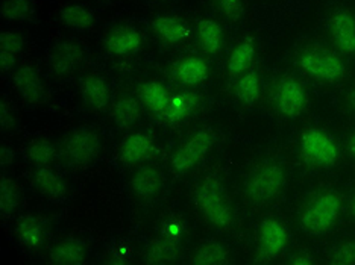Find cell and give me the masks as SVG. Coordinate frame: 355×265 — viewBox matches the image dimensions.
<instances>
[{"instance_id": "3", "label": "cell", "mask_w": 355, "mask_h": 265, "mask_svg": "<svg viewBox=\"0 0 355 265\" xmlns=\"http://www.w3.org/2000/svg\"><path fill=\"white\" fill-rule=\"evenodd\" d=\"M196 203L205 219L214 226L230 228L232 224L234 215L219 181L208 178L200 183L196 192Z\"/></svg>"}, {"instance_id": "4", "label": "cell", "mask_w": 355, "mask_h": 265, "mask_svg": "<svg viewBox=\"0 0 355 265\" xmlns=\"http://www.w3.org/2000/svg\"><path fill=\"white\" fill-rule=\"evenodd\" d=\"M300 67L304 73L324 82H336L346 73L340 58L324 47L304 51L300 56Z\"/></svg>"}, {"instance_id": "17", "label": "cell", "mask_w": 355, "mask_h": 265, "mask_svg": "<svg viewBox=\"0 0 355 265\" xmlns=\"http://www.w3.org/2000/svg\"><path fill=\"white\" fill-rule=\"evenodd\" d=\"M34 185L42 192V196L49 199L51 202H62L67 196L66 183L58 174L47 167H40L34 173Z\"/></svg>"}, {"instance_id": "14", "label": "cell", "mask_w": 355, "mask_h": 265, "mask_svg": "<svg viewBox=\"0 0 355 265\" xmlns=\"http://www.w3.org/2000/svg\"><path fill=\"white\" fill-rule=\"evenodd\" d=\"M143 46V35L134 28H117L105 39L108 53L128 56L139 52Z\"/></svg>"}, {"instance_id": "19", "label": "cell", "mask_w": 355, "mask_h": 265, "mask_svg": "<svg viewBox=\"0 0 355 265\" xmlns=\"http://www.w3.org/2000/svg\"><path fill=\"white\" fill-rule=\"evenodd\" d=\"M153 32H155L159 39L166 43L176 44L190 37V29L182 20L172 15H161L152 21Z\"/></svg>"}, {"instance_id": "37", "label": "cell", "mask_w": 355, "mask_h": 265, "mask_svg": "<svg viewBox=\"0 0 355 265\" xmlns=\"http://www.w3.org/2000/svg\"><path fill=\"white\" fill-rule=\"evenodd\" d=\"M0 125H2V129H10L14 125V111L6 100L0 103Z\"/></svg>"}, {"instance_id": "35", "label": "cell", "mask_w": 355, "mask_h": 265, "mask_svg": "<svg viewBox=\"0 0 355 265\" xmlns=\"http://www.w3.org/2000/svg\"><path fill=\"white\" fill-rule=\"evenodd\" d=\"M216 5L223 17L231 21H237L243 15V2L241 0H216Z\"/></svg>"}, {"instance_id": "15", "label": "cell", "mask_w": 355, "mask_h": 265, "mask_svg": "<svg viewBox=\"0 0 355 265\" xmlns=\"http://www.w3.org/2000/svg\"><path fill=\"white\" fill-rule=\"evenodd\" d=\"M80 94L87 105L96 111H102L110 105V86L107 80L98 75H88L80 80Z\"/></svg>"}, {"instance_id": "31", "label": "cell", "mask_w": 355, "mask_h": 265, "mask_svg": "<svg viewBox=\"0 0 355 265\" xmlns=\"http://www.w3.org/2000/svg\"><path fill=\"white\" fill-rule=\"evenodd\" d=\"M227 258L228 253L225 247L216 241H209L198 248L191 262L198 265H219L227 262Z\"/></svg>"}, {"instance_id": "16", "label": "cell", "mask_w": 355, "mask_h": 265, "mask_svg": "<svg viewBox=\"0 0 355 265\" xmlns=\"http://www.w3.org/2000/svg\"><path fill=\"white\" fill-rule=\"evenodd\" d=\"M155 150V143L149 135L137 132L126 136L120 144V159L128 164H135L149 158Z\"/></svg>"}, {"instance_id": "23", "label": "cell", "mask_w": 355, "mask_h": 265, "mask_svg": "<svg viewBox=\"0 0 355 265\" xmlns=\"http://www.w3.org/2000/svg\"><path fill=\"white\" fill-rule=\"evenodd\" d=\"M60 20L70 29L87 32L94 26V12L84 5H69L60 11Z\"/></svg>"}, {"instance_id": "24", "label": "cell", "mask_w": 355, "mask_h": 265, "mask_svg": "<svg viewBox=\"0 0 355 265\" xmlns=\"http://www.w3.org/2000/svg\"><path fill=\"white\" fill-rule=\"evenodd\" d=\"M141 95L146 105L161 117H164L173 99V94H171V91L159 82L144 84L141 88Z\"/></svg>"}, {"instance_id": "29", "label": "cell", "mask_w": 355, "mask_h": 265, "mask_svg": "<svg viewBox=\"0 0 355 265\" xmlns=\"http://www.w3.org/2000/svg\"><path fill=\"white\" fill-rule=\"evenodd\" d=\"M112 116L119 126L131 127L140 118V105L134 98H122L114 103Z\"/></svg>"}, {"instance_id": "8", "label": "cell", "mask_w": 355, "mask_h": 265, "mask_svg": "<svg viewBox=\"0 0 355 265\" xmlns=\"http://www.w3.org/2000/svg\"><path fill=\"white\" fill-rule=\"evenodd\" d=\"M302 152L310 161L320 165H331L338 159L336 141L319 129H310L302 135Z\"/></svg>"}, {"instance_id": "1", "label": "cell", "mask_w": 355, "mask_h": 265, "mask_svg": "<svg viewBox=\"0 0 355 265\" xmlns=\"http://www.w3.org/2000/svg\"><path fill=\"white\" fill-rule=\"evenodd\" d=\"M286 187L284 167L275 161L258 164L245 181V196L255 205H266L275 200Z\"/></svg>"}, {"instance_id": "33", "label": "cell", "mask_w": 355, "mask_h": 265, "mask_svg": "<svg viewBox=\"0 0 355 265\" xmlns=\"http://www.w3.org/2000/svg\"><path fill=\"white\" fill-rule=\"evenodd\" d=\"M28 158L32 161V163L40 167L49 165L55 159L53 144L47 140L34 141L28 149Z\"/></svg>"}, {"instance_id": "41", "label": "cell", "mask_w": 355, "mask_h": 265, "mask_svg": "<svg viewBox=\"0 0 355 265\" xmlns=\"http://www.w3.org/2000/svg\"><path fill=\"white\" fill-rule=\"evenodd\" d=\"M349 103H351V107L355 109V88H352V91L349 93Z\"/></svg>"}, {"instance_id": "2", "label": "cell", "mask_w": 355, "mask_h": 265, "mask_svg": "<svg viewBox=\"0 0 355 265\" xmlns=\"http://www.w3.org/2000/svg\"><path fill=\"white\" fill-rule=\"evenodd\" d=\"M340 210L342 202L336 192H322L304 210L301 215L302 229L311 235L325 234L336 224Z\"/></svg>"}, {"instance_id": "18", "label": "cell", "mask_w": 355, "mask_h": 265, "mask_svg": "<svg viewBox=\"0 0 355 265\" xmlns=\"http://www.w3.org/2000/svg\"><path fill=\"white\" fill-rule=\"evenodd\" d=\"M15 234L20 241L21 246L28 248H35L43 244L44 237H46V226L44 221L40 219L38 215L34 214H26L20 217L17 223V228H15Z\"/></svg>"}, {"instance_id": "36", "label": "cell", "mask_w": 355, "mask_h": 265, "mask_svg": "<svg viewBox=\"0 0 355 265\" xmlns=\"http://www.w3.org/2000/svg\"><path fill=\"white\" fill-rule=\"evenodd\" d=\"M334 264H355V241H346L333 253Z\"/></svg>"}, {"instance_id": "28", "label": "cell", "mask_w": 355, "mask_h": 265, "mask_svg": "<svg viewBox=\"0 0 355 265\" xmlns=\"http://www.w3.org/2000/svg\"><path fill=\"white\" fill-rule=\"evenodd\" d=\"M255 56V46L252 42L240 43L228 60V71L231 75H240L251 66Z\"/></svg>"}, {"instance_id": "12", "label": "cell", "mask_w": 355, "mask_h": 265, "mask_svg": "<svg viewBox=\"0 0 355 265\" xmlns=\"http://www.w3.org/2000/svg\"><path fill=\"white\" fill-rule=\"evenodd\" d=\"M258 241H260V252L266 258H275L284 252L287 246V229L278 220H264L260 226V232H258Z\"/></svg>"}, {"instance_id": "6", "label": "cell", "mask_w": 355, "mask_h": 265, "mask_svg": "<svg viewBox=\"0 0 355 265\" xmlns=\"http://www.w3.org/2000/svg\"><path fill=\"white\" fill-rule=\"evenodd\" d=\"M85 60L84 47L71 39L56 42L47 55V64L56 76H70L80 68Z\"/></svg>"}, {"instance_id": "10", "label": "cell", "mask_w": 355, "mask_h": 265, "mask_svg": "<svg viewBox=\"0 0 355 265\" xmlns=\"http://www.w3.org/2000/svg\"><path fill=\"white\" fill-rule=\"evenodd\" d=\"M166 179L155 167H143L131 178V190L137 199L143 202H155L164 191Z\"/></svg>"}, {"instance_id": "7", "label": "cell", "mask_w": 355, "mask_h": 265, "mask_svg": "<svg viewBox=\"0 0 355 265\" xmlns=\"http://www.w3.org/2000/svg\"><path fill=\"white\" fill-rule=\"evenodd\" d=\"M213 147V135L208 131H199L185 141L182 146L175 152L171 164L176 172H187L202 161Z\"/></svg>"}, {"instance_id": "5", "label": "cell", "mask_w": 355, "mask_h": 265, "mask_svg": "<svg viewBox=\"0 0 355 265\" xmlns=\"http://www.w3.org/2000/svg\"><path fill=\"white\" fill-rule=\"evenodd\" d=\"M101 150L99 136L94 131L88 127H79V129L71 132L66 144H64V152L70 164L73 165H88L98 158Z\"/></svg>"}, {"instance_id": "39", "label": "cell", "mask_w": 355, "mask_h": 265, "mask_svg": "<svg viewBox=\"0 0 355 265\" xmlns=\"http://www.w3.org/2000/svg\"><path fill=\"white\" fill-rule=\"evenodd\" d=\"M0 156H2V164L11 163V159H12L11 150H10V149H6V147H3V149H2V152H0Z\"/></svg>"}, {"instance_id": "38", "label": "cell", "mask_w": 355, "mask_h": 265, "mask_svg": "<svg viewBox=\"0 0 355 265\" xmlns=\"http://www.w3.org/2000/svg\"><path fill=\"white\" fill-rule=\"evenodd\" d=\"M292 264H295V265H306V264H313V259L310 258V256H306V255H304V256H295V258L290 261Z\"/></svg>"}, {"instance_id": "40", "label": "cell", "mask_w": 355, "mask_h": 265, "mask_svg": "<svg viewBox=\"0 0 355 265\" xmlns=\"http://www.w3.org/2000/svg\"><path fill=\"white\" fill-rule=\"evenodd\" d=\"M348 147L351 150V154L355 156V132L349 136V141H348Z\"/></svg>"}, {"instance_id": "9", "label": "cell", "mask_w": 355, "mask_h": 265, "mask_svg": "<svg viewBox=\"0 0 355 265\" xmlns=\"http://www.w3.org/2000/svg\"><path fill=\"white\" fill-rule=\"evenodd\" d=\"M277 108L284 117L293 118L301 114L306 105V91L304 85L293 77H287L277 88Z\"/></svg>"}, {"instance_id": "20", "label": "cell", "mask_w": 355, "mask_h": 265, "mask_svg": "<svg viewBox=\"0 0 355 265\" xmlns=\"http://www.w3.org/2000/svg\"><path fill=\"white\" fill-rule=\"evenodd\" d=\"M23 46L25 43L17 32H2V35H0V70H2V73H8L15 67Z\"/></svg>"}, {"instance_id": "30", "label": "cell", "mask_w": 355, "mask_h": 265, "mask_svg": "<svg viewBox=\"0 0 355 265\" xmlns=\"http://www.w3.org/2000/svg\"><path fill=\"white\" fill-rule=\"evenodd\" d=\"M261 93V82L260 77L254 71H248L239 79L236 85V94L239 100H241L246 105H254V103L260 99Z\"/></svg>"}, {"instance_id": "13", "label": "cell", "mask_w": 355, "mask_h": 265, "mask_svg": "<svg viewBox=\"0 0 355 265\" xmlns=\"http://www.w3.org/2000/svg\"><path fill=\"white\" fill-rule=\"evenodd\" d=\"M329 30L338 49L355 55V19L346 11H336L329 19Z\"/></svg>"}, {"instance_id": "11", "label": "cell", "mask_w": 355, "mask_h": 265, "mask_svg": "<svg viewBox=\"0 0 355 265\" xmlns=\"http://www.w3.org/2000/svg\"><path fill=\"white\" fill-rule=\"evenodd\" d=\"M15 90L19 91L23 99L29 103H42L46 99V85L43 82L42 76L29 64L21 66L12 76Z\"/></svg>"}, {"instance_id": "32", "label": "cell", "mask_w": 355, "mask_h": 265, "mask_svg": "<svg viewBox=\"0 0 355 265\" xmlns=\"http://www.w3.org/2000/svg\"><path fill=\"white\" fill-rule=\"evenodd\" d=\"M175 256V247L172 241L155 239L148 246L144 252V259L149 264H166Z\"/></svg>"}, {"instance_id": "27", "label": "cell", "mask_w": 355, "mask_h": 265, "mask_svg": "<svg viewBox=\"0 0 355 265\" xmlns=\"http://www.w3.org/2000/svg\"><path fill=\"white\" fill-rule=\"evenodd\" d=\"M34 0H3L2 17L8 21H26L34 17Z\"/></svg>"}, {"instance_id": "26", "label": "cell", "mask_w": 355, "mask_h": 265, "mask_svg": "<svg viewBox=\"0 0 355 265\" xmlns=\"http://www.w3.org/2000/svg\"><path fill=\"white\" fill-rule=\"evenodd\" d=\"M198 105V95L191 93L173 94L171 108L164 114V120L168 123H180L187 118Z\"/></svg>"}, {"instance_id": "25", "label": "cell", "mask_w": 355, "mask_h": 265, "mask_svg": "<svg viewBox=\"0 0 355 265\" xmlns=\"http://www.w3.org/2000/svg\"><path fill=\"white\" fill-rule=\"evenodd\" d=\"M198 38L202 49L208 53H217L223 46V32L219 23L213 20H200L198 25Z\"/></svg>"}, {"instance_id": "42", "label": "cell", "mask_w": 355, "mask_h": 265, "mask_svg": "<svg viewBox=\"0 0 355 265\" xmlns=\"http://www.w3.org/2000/svg\"><path fill=\"white\" fill-rule=\"evenodd\" d=\"M351 210H352V214L355 215V196H354V199H352V202H351Z\"/></svg>"}, {"instance_id": "34", "label": "cell", "mask_w": 355, "mask_h": 265, "mask_svg": "<svg viewBox=\"0 0 355 265\" xmlns=\"http://www.w3.org/2000/svg\"><path fill=\"white\" fill-rule=\"evenodd\" d=\"M19 205V190L14 181L2 178L0 182V212L2 215H10L15 206Z\"/></svg>"}, {"instance_id": "21", "label": "cell", "mask_w": 355, "mask_h": 265, "mask_svg": "<svg viewBox=\"0 0 355 265\" xmlns=\"http://www.w3.org/2000/svg\"><path fill=\"white\" fill-rule=\"evenodd\" d=\"M176 79L180 80L184 85H199L207 80L209 75V68L207 61L202 58H198V56H190V58H185L178 64L176 67Z\"/></svg>"}, {"instance_id": "22", "label": "cell", "mask_w": 355, "mask_h": 265, "mask_svg": "<svg viewBox=\"0 0 355 265\" xmlns=\"http://www.w3.org/2000/svg\"><path fill=\"white\" fill-rule=\"evenodd\" d=\"M85 247L80 241L66 239L52 248L51 262L56 265H79L85 261Z\"/></svg>"}]
</instances>
